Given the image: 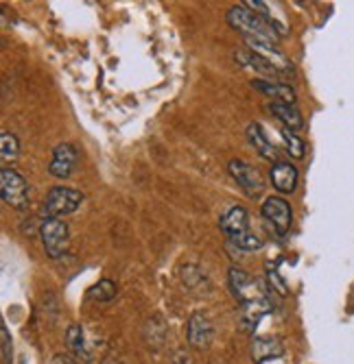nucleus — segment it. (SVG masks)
I'll use <instances>...</instances> for the list:
<instances>
[{"mask_svg": "<svg viewBox=\"0 0 354 364\" xmlns=\"http://www.w3.org/2000/svg\"><path fill=\"white\" fill-rule=\"evenodd\" d=\"M77 161H79V153L73 144L68 142L57 144L48 164V173L57 179H68L77 168Z\"/></svg>", "mask_w": 354, "mask_h": 364, "instance_id": "7", "label": "nucleus"}, {"mask_svg": "<svg viewBox=\"0 0 354 364\" xmlns=\"http://www.w3.org/2000/svg\"><path fill=\"white\" fill-rule=\"evenodd\" d=\"M20 155V142L14 134L5 131L0 136V157H3V164H14Z\"/></svg>", "mask_w": 354, "mask_h": 364, "instance_id": "19", "label": "nucleus"}, {"mask_svg": "<svg viewBox=\"0 0 354 364\" xmlns=\"http://www.w3.org/2000/svg\"><path fill=\"white\" fill-rule=\"evenodd\" d=\"M186 338H188V345L195 349H206L212 343L214 327L204 312H195L190 316L188 327H186Z\"/></svg>", "mask_w": 354, "mask_h": 364, "instance_id": "10", "label": "nucleus"}, {"mask_svg": "<svg viewBox=\"0 0 354 364\" xmlns=\"http://www.w3.org/2000/svg\"><path fill=\"white\" fill-rule=\"evenodd\" d=\"M284 353L282 341L280 338H271V336H261V338H254L251 343V358L256 364H265L267 360H276Z\"/></svg>", "mask_w": 354, "mask_h": 364, "instance_id": "13", "label": "nucleus"}, {"mask_svg": "<svg viewBox=\"0 0 354 364\" xmlns=\"http://www.w3.org/2000/svg\"><path fill=\"white\" fill-rule=\"evenodd\" d=\"M81 203H83V194L79 190L57 186V188H51L44 198V212L48 218H59V216H68L77 212Z\"/></svg>", "mask_w": 354, "mask_h": 364, "instance_id": "3", "label": "nucleus"}, {"mask_svg": "<svg viewBox=\"0 0 354 364\" xmlns=\"http://www.w3.org/2000/svg\"><path fill=\"white\" fill-rule=\"evenodd\" d=\"M267 277H269V284H271V288L280 294V296H286L288 294V288H286V282L280 277V273L274 269V267H269L267 269Z\"/></svg>", "mask_w": 354, "mask_h": 364, "instance_id": "23", "label": "nucleus"}, {"mask_svg": "<svg viewBox=\"0 0 354 364\" xmlns=\"http://www.w3.org/2000/svg\"><path fill=\"white\" fill-rule=\"evenodd\" d=\"M230 288L241 304V329L251 334L259 321L274 310V301L269 290L251 275H247L243 269H230Z\"/></svg>", "mask_w": 354, "mask_h": 364, "instance_id": "1", "label": "nucleus"}, {"mask_svg": "<svg viewBox=\"0 0 354 364\" xmlns=\"http://www.w3.org/2000/svg\"><path fill=\"white\" fill-rule=\"evenodd\" d=\"M173 364H195V362H192V355H190L188 351L179 349V351H175V355H173Z\"/></svg>", "mask_w": 354, "mask_h": 364, "instance_id": "25", "label": "nucleus"}, {"mask_svg": "<svg viewBox=\"0 0 354 364\" xmlns=\"http://www.w3.org/2000/svg\"><path fill=\"white\" fill-rule=\"evenodd\" d=\"M116 296V284L112 279H101L99 284H94L88 290V299H96V301H112Z\"/></svg>", "mask_w": 354, "mask_h": 364, "instance_id": "20", "label": "nucleus"}, {"mask_svg": "<svg viewBox=\"0 0 354 364\" xmlns=\"http://www.w3.org/2000/svg\"><path fill=\"white\" fill-rule=\"evenodd\" d=\"M0 332H3V360H5V364H9L11 362V336H9L7 325L0 327Z\"/></svg>", "mask_w": 354, "mask_h": 364, "instance_id": "24", "label": "nucleus"}, {"mask_svg": "<svg viewBox=\"0 0 354 364\" xmlns=\"http://www.w3.org/2000/svg\"><path fill=\"white\" fill-rule=\"evenodd\" d=\"M228 171L230 175L234 177V181L249 194V196H256L261 194L263 188H265V181H263V175L256 171L254 166H249L247 161H241V159H232L228 164Z\"/></svg>", "mask_w": 354, "mask_h": 364, "instance_id": "9", "label": "nucleus"}, {"mask_svg": "<svg viewBox=\"0 0 354 364\" xmlns=\"http://www.w3.org/2000/svg\"><path fill=\"white\" fill-rule=\"evenodd\" d=\"M247 140H249V144L259 151L265 159H276V164L280 161V151L276 149V146H271V142L267 140V136H265V131H263V127L259 124V122H251L249 127H247Z\"/></svg>", "mask_w": 354, "mask_h": 364, "instance_id": "14", "label": "nucleus"}, {"mask_svg": "<svg viewBox=\"0 0 354 364\" xmlns=\"http://www.w3.org/2000/svg\"><path fill=\"white\" fill-rule=\"evenodd\" d=\"M0 194H3V201L16 210H24L31 203L28 183L14 168H3V173H0Z\"/></svg>", "mask_w": 354, "mask_h": 364, "instance_id": "5", "label": "nucleus"}, {"mask_svg": "<svg viewBox=\"0 0 354 364\" xmlns=\"http://www.w3.org/2000/svg\"><path fill=\"white\" fill-rule=\"evenodd\" d=\"M267 109L278 118L282 120V124L288 129V131H302L304 129V120H302V114L298 112L296 105H286V103H269Z\"/></svg>", "mask_w": 354, "mask_h": 364, "instance_id": "15", "label": "nucleus"}, {"mask_svg": "<svg viewBox=\"0 0 354 364\" xmlns=\"http://www.w3.org/2000/svg\"><path fill=\"white\" fill-rule=\"evenodd\" d=\"M66 341H68V347L73 349V353L81 360H92V351L88 347V338H85V332L81 325H71L68 332H66Z\"/></svg>", "mask_w": 354, "mask_h": 364, "instance_id": "18", "label": "nucleus"}, {"mask_svg": "<svg viewBox=\"0 0 354 364\" xmlns=\"http://www.w3.org/2000/svg\"><path fill=\"white\" fill-rule=\"evenodd\" d=\"M269 179H271V186L280 192V194H293L296 188H298V179H300V173L293 164L288 161H278L274 164V168L269 173Z\"/></svg>", "mask_w": 354, "mask_h": 364, "instance_id": "11", "label": "nucleus"}, {"mask_svg": "<svg viewBox=\"0 0 354 364\" xmlns=\"http://www.w3.org/2000/svg\"><path fill=\"white\" fill-rule=\"evenodd\" d=\"M254 90H261L263 94L271 96L274 103H286L296 105V92L293 87H288L286 83H269V81H251Z\"/></svg>", "mask_w": 354, "mask_h": 364, "instance_id": "16", "label": "nucleus"}, {"mask_svg": "<svg viewBox=\"0 0 354 364\" xmlns=\"http://www.w3.org/2000/svg\"><path fill=\"white\" fill-rule=\"evenodd\" d=\"M101 364H123V362H120L118 358H105V360H103Z\"/></svg>", "mask_w": 354, "mask_h": 364, "instance_id": "26", "label": "nucleus"}, {"mask_svg": "<svg viewBox=\"0 0 354 364\" xmlns=\"http://www.w3.org/2000/svg\"><path fill=\"white\" fill-rule=\"evenodd\" d=\"M219 225H221L223 234L228 236L230 240H234L236 236L249 231V212L243 205H234V208H230L228 212L221 216Z\"/></svg>", "mask_w": 354, "mask_h": 364, "instance_id": "12", "label": "nucleus"}, {"mask_svg": "<svg viewBox=\"0 0 354 364\" xmlns=\"http://www.w3.org/2000/svg\"><path fill=\"white\" fill-rule=\"evenodd\" d=\"M239 251H245V253H249V251H259L261 247H263V240L256 236V234H251V231H245V234H241V236H236L234 240H230Z\"/></svg>", "mask_w": 354, "mask_h": 364, "instance_id": "22", "label": "nucleus"}, {"mask_svg": "<svg viewBox=\"0 0 354 364\" xmlns=\"http://www.w3.org/2000/svg\"><path fill=\"white\" fill-rule=\"evenodd\" d=\"M263 216L274 225V229L278 231L280 236H284L286 231L291 229V223H293L291 205H288L280 196H269L267 198V201L263 203Z\"/></svg>", "mask_w": 354, "mask_h": 364, "instance_id": "8", "label": "nucleus"}, {"mask_svg": "<svg viewBox=\"0 0 354 364\" xmlns=\"http://www.w3.org/2000/svg\"><path fill=\"white\" fill-rule=\"evenodd\" d=\"M40 238H42L46 255L57 259V257H61L63 253L68 251V240H71L68 225L63 220H59V218H48L46 216L42 220V225H40Z\"/></svg>", "mask_w": 354, "mask_h": 364, "instance_id": "4", "label": "nucleus"}, {"mask_svg": "<svg viewBox=\"0 0 354 364\" xmlns=\"http://www.w3.org/2000/svg\"><path fill=\"white\" fill-rule=\"evenodd\" d=\"M225 18H228V24L232 28L241 31L245 38H254V40H267L278 44V38L286 33V28L274 18L259 16L243 5H234Z\"/></svg>", "mask_w": 354, "mask_h": 364, "instance_id": "2", "label": "nucleus"}, {"mask_svg": "<svg viewBox=\"0 0 354 364\" xmlns=\"http://www.w3.org/2000/svg\"><path fill=\"white\" fill-rule=\"evenodd\" d=\"M245 44L251 53H256L259 57H263L271 68L278 73V75H296V68L291 59L284 55V50L276 44V42H267V40H254V38H245Z\"/></svg>", "mask_w": 354, "mask_h": 364, "instance_id": "6", "label": "nucleus"}, {"mask_svg": "<svg viewBox=\"0 0 354 364\" xmlns=\"http://www.w3.org/2000/svg\"><path fill=\"white\" fill-rule=\"evenodd\" d=\"M234 59H236L241 65H245V68H249V70H254V73H259V75H263V77L274 79V77L278 75V73L271 68V65H269L263 57H259L256 53H251L249 48L234 50Z\"/></svg>", "mask_w": 354, "mask_h": 364, "instance_id": "17", "label": "nucleus"}, {"mask_svg": "<svg viewBox=\"0 0 354 364\" xmlns=\"http://www.w3.org/2000/svg\"><path fill=\"white\" fill-rule=\"evenodd\" d=\"M282 140L286 144V153L296 157V159H302L306 155V146H304V140L293 134V131H288V129H282Z\"/></svg>", "mask_w": 354, "mask_h": 364, "instance_id": "21", "label": "nucleus"}]
</instances>
